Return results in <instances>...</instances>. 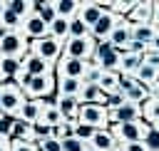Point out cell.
Here are the masks:
<instances>
[{"label":"cell","mask_w":159,"mask_h":151,"mask_svg":"<svg viewBox=\"0 0 159 151\" xmlns=\"http://www.w3.org/2000/svg\"><path fill=\"white\" fill-rule=\"evenodd\" d=\"M25 92L15 84V82H5V84H0V114L2 116H12L15 119V114L20 111V106L25 104Z\"/></svg>","instance_id":"obj_1"},{"label":"cell","mask_w":159,"mask_h":151,"mask_svg":"<svg viewBox=\"0 0 159 151\" xmlns=\"http://www.w3.org/2000/svg\"><path fill=\"white\" fill-rule=\"evenodd\" d=\"M94 47H97V40L92 35H84V37H67L65 45H62V57H75V59H84L89 62L94 57Z\"/></svg>","instance_id":"obj_2"},{"label":"cell","mask_w":159,"mask_h":151,"mask_svg":"<svg viewBox=\"0 0 159 151\" xmlns=\"http://www.w3.org/2000/svg\"><path fill=\"white\" fill-rule=\"evenodd\" d=\"M149 129H152V126L144 124L142 119H139V121H124V124H112V126H109V131H112V136L117 139V144L144 141V136H147Z\"/></svg>","instance_id":"obj_3"},{"label":"cell","mask_w":159,"mask_h":151,"mask_svg":"<svg viewBox=\"0 0 159 151\" xmlns=\"http://www.w3.org/2000/svg\"><path fill=\"white\" fill-rule=\"evenodd\" d=\"M77 121L84 124V126H92L94 131L109 129V116H107V109L102 104H80Z\"/></svg>","instance_id":"obj_4"},{"label":"cell","mask_w":159,"mask_h":151,"mask_svg":"<svg viewBox=\"0 0 159 151\" xmlns=\"http://www.w3.org/2000/svg\"><path fill=\"white\" fill-rule=\"evenodd\" d=\"M119 57H122V52L114 50V47L109 45V40H104V42H97L92 62H94L102 72H119Z\"/></svg>","instance_id":"obj_5"},{"label":"cell","mask_w":159,"mask_h":151,"mask_svg":"<svg viewBox=\"0 0 159 151\" xmlns=\"http://www.w3.org/2000/svg\"><path fill=\"white\" fill-rule=\"evenodd\" d=\"M62 45L65 42H60V40H55V37H45V40H35V42H30V52L32 54H37V57H42V59H47L50 64H57V59L62 57Z\"/></svg>","instance_id":"obj_6"},{"label":"cell","mask_w":159,"mask_h":151,"mask_svg":"<svg viewBox=\"0 0 159 151\" xmlns=\"http://www.w3.org/2000/svg\"><path fill=\"white\" fill-rule=\"evenodd\" d=\"M55 94V74H32L30 84L25 87L27 99H47Z\"/></svg>","instance_id":"obj_7"},{"label":"cell","mask_w":159,"mask_h":151,"mask_svg":"<svg viewBox=\"0 0 159 151\" xmlns=\"http://www.w3.org/2000/svg\"><path fill=\"white\" fill-rule=\"evenodd\" d=\"M27 47H30V42L25 40V35L22 32H7L2 40H0V54L2 57H22L25 52H27Z\"/></svg>","instance_id":"obj_8"},{"label":"cell","mask_w":159,"mask_h":151,"mask_svg":"<svg viewBox=\"0 0 159 151\" xmlns=\"http://www.w3.org/2000/svg\"><path fill=\"white\" fill-rule=\"evenodd\" d=\"M20 32L25 35V40L27 42H35V40H45L47 35H50V25L40 17V15H27L25 20H22V27H20Z\"/></svg>","instance_id":"obj_9"},{"label":"cell","mask_w":159,"mask_h":151,"mask_svg":"<svg viewBox=\"0 0 159 151\" xmlns=\"http://www.w3.org/2000/svg\"><path fill=\"white\" fill-rule=\"evenodd\" d=\"M87 72V62L84 59H75V57H60L55 64V77H72V79H82Z\"/></svg>","instance_id":"obj_10"},{"label":"cell","mask_w":159,"mask_h":151,"mask_svg":"<svg viewBox=\"0 0 159 151\" xmlns=\"http://www.w3.org/2000/svg\"><path fill=\"white\" fill-rule=\"evenodd\" d=\"M119 20H122L119 15H114L112 10H104L102 17L97 20V25L89 30V35H92L97 42H104V40H109V35H112V30L119 25Z\"/></svg>","instance_id":"obj_11"},{"label":"cell","mask_w":159,"mask_h":151,"mask_svg":"<svg viewBox=\"0 0 159 151\" xmlns=\"http://www.w3.org/2000/svg\"><path fill=\"white\" fill-rule=\"evenodd\" d=\"M20 67H22L25 72H30V74H55V64H50L47 59L32 54L30 50L20 57Z\"/></svg>","instance_id":"obj_12"},{"label":"cell","mask_w":159,"mask_h":151,"mask_svg":"<svg viewBox=\"0 0 159 151\" xmlns=\"http://www.w3.org/2000/svg\"><path fill=\"white\" fill-rule=\"evenodd\" d=\"M107 116H109V126L112 124H124V121H139L142 119V106L132 104V101H124L119 109L107 111Z\"/></svg>","instance_id":"obj_13"},{"label":"cell","mask_w":159,"mask_h":151,"mask_svg":"<svg viewBox=\"0 0 159 151\" xmlns=\"http://www.w3.org/2000/svg\"><path fill=\"white\" fill-rule=\"evenodd\" d=\"M129 40H132V22L129 20H119V25L112 30V35H109V45L114 47V50H119V52H124L127 50V45H129Z\"/></svg>","instance_id":"obj_14"},{"label":"cell","mask_w":159,"mask_h":151,"mask_svg":"<svg viewBox=\"0 0 159 151\" xmlns=\"http://www.w3.org/2000/svg\"><path fill=\"white\" fill-rule=\"evenodd\" d=\"M152 15H154V2L152 0H142V2H134L132 12L124 20H129L132 25H149L152 22Z\"/></svg>","instance_id":"obj_15"},{"label":"cell","mask_w":159,"mask_h":151,"mask_svg":"<svg viewBox=\"0 0 159 151\" xmlns=\"http://www.w3.org/2000/svg\"><path fill=\"white\" fill-rule=\"evenodd\" d=\"M42 109H45V101H42V99H25V104L20 106V111L15 114V119L27 121V124H35V121L40 119Z\"/></svg>","instance_id":"obj_16"},{"label":"cell","mask_w":159,"mask_h":151,"mask_svg":"<svg viewBox=\"0 0 159 151\" xmlns=\"http://www.w3.org/2000/svg\"><path fill=\"white\" fill-rule=\"evenodd\" d=\"M102 12H104V10L99 7V2H97V0H87V2H82V5H80L77 17H80V20H82L89 30H92V27L97 25V20L102 17Z\"/></svg>","instance_id":"obj_17"},{"label":"cell","mask_w":159,"mask_h":151,"mask_svg":"<svg viewBox=\"0 0 159 151\" xmlns=\"http://www.w3.org/2000/svg\"><path fill=\"white\" fill-rule=\"evenodd\" d=\"M55 92H57L60 97H80V92H82V79L55 77Z\"/></svg>","instance_id":"obj_18"},{"label":"cell","mask_w":159,"mask_h":151,"mask_svg":"<svg viewBox=\"0 0 159 151\" xmlns=\"http://www.w3.org/2000/svg\"><path fill=\"white\" fill-rule=\"evenodd\" d=\"M10 139L25 141V144H35V141H37V131H35V126H32V124L15 119V121H12V131H10Z\"/></svg>","instance_id":"obj_19"},{"label":"cell","mask_w":159,"mask_h":151,"mask_svg":"<svg viewBox=\"0 0 159 151\" xmlns=\"http://www.w3.org/2000/svg\"><path fill=\"white\" fill-rule=\"evenodd\" d=\"M87 146H92L94 151H114V149H119V144H117V139L112 136L109 129L94 131V136H92V141H89Z\"/></svg>","instance_id":"obj_20"},{"label":"cell","mask_w":159,"mask_h":151,"mask_svg":"<svg viewBox=\"0 0 159 151\" xmlns=\"http://www.w3.org/2000/svg\"><path fill=\"white\" fill-rule=\"evenodd\" d=\"M77 99H80V104H102L104 106L107 94L99 89V84H82V92Z\"/></svg>","instance_id":"obj_21"},{"label":"cell","mask_w":159,"mask_h":151,"mask_svg":"<svg viewBox=\"0 0 159 151\" xmlns=\"http://www.w3.org/2000/svg\"><path fill=\"white\" fill-rule=\"evenodd\" d=\"M142 121L149 124V126H157L159 124V97H149L144 104H142Z\"/></svg>","instance_id":"obj_22"},{"label":"cell","mask_w":159,"mask_h":151,"mask_svg":"<svg viewBox=\"0 0 159 151\" xmlns=\"http://www.w3.org/2000/svg\"><path fill=\"white\" fill-rule=\"evenodd\" d=\"M17 72H20V59L17 57H2L0 54V84L12 82Z\"/></svg>","instance_id":"obj_23"},{"label":"cell","mask_w":159,"mask_h":151,"mask_svg":"<svg viewBox=\"0 0 159 151\" xmlns=\"http://www.w3.org/2000/svg\"><path fill=\"white\" fill-rule=\"evenodd\" d=\"M57 111H60L65 119H77L80 99H77V97H60V94H57Z\"/></svg>","instance_id":"obj_24"},{"label":"cell","mask_w":159,"mask_h":151,"mask_svg":"<svg viewBox=\"0 0 159 151\" xmlns=\"http://www.w3.org/2000/svg\"><path fill=\"white\" fill-rule=\"evenodd\" d=\"M142 62H144V54L122 52V57H119V72H122V74H134V72L139 69Z\"/></svg>","instance_id":"obj_25"},{"label":"cell","mask_w":159,"mask_h":151,"mask_svg":"<svg viewBox=\"0 0 159 151\" xmlns=\"http://www.w3.org/2000/svg\"><path fill=\"white\" fill-rule=\"evenodd\" d=\"M80 5H82L80 0H55V12H57V17L72 20V17H77Z\"/></svg>","instance_id":"obj_26"},{"label":"cell","mask_w":159,"mask_h":151,"mask_svg":"<svg viewBox=\"0 0 159 151\" xmlns=\"http://www.w3.org/2000/svg\"><path fill=\"white\" fill-rule=\"evenodd\" d=\"M50 37L65 42V40L70 37V20H67V17H55V20L50 22Z\"/></svg>","instance_id":"obj_27"},{"label":"cell","mask_w":159,"mask_h":151,"mask_svg":"<svg viewBox=\"0 0 159 151\" xmlns=\"http://www.w3.org/2000/svg\"><path fill=\"white\" fill-rule=\"evenodd\" d=\"M154 35H157V27L152 22L149 25H132V40H137V42H142L147 47H149V42H152Z\"/></svg>","instance_id":"obj_28"},{"label":"cell","mask_w":159,"mask_h":151,"mask_svg":"<svg viewBox=\"0 0 159 151\" xmlns=\"http://www.w3.org/2000/svg\"><path fill=\"white\" fill-rule=\"evenodd\" d=\"M7 7H10L17 17H22V20L35 12V2H32V0H7Z\"/></svg>","instance_id":"obj_29"},{"label":"cell","mask_w":159,"mask_h":151,"mask_svg":"<svg viewBox=\"0 0 159 151\" xmlns=\"http://www.w3.org/2000/svg\"><path fill=\"white\" fill-rule=\"evenodd\" d=\"M99 89H102L104 94L119 92V72H102V79H99Z\"/></svg>","instance_id":"obj_30"},{"label":"cell","mask_w":159,"mask_h":151,"mask_svg":"<svg viewBox=\"0 0 159 151\" xmlns=\"http://www.w3.org/2000/svg\"><path fill=\"white\" fill-rule=\"evenodd\" d=\"M35 15H40L47 25L57 17V12H55V0H45V2H35Z\"/></svg>","instance_id":"obj_31"},{"label":"cell","mask_w":159,"mask_h":151,"mask_svg":"<svg viewBox=\"0 0 159 151\" xmlns=\"http://www.w3.org/2000/svg\"><path fill=\"white\" fill-rule=\"evenodd\" d=\"M35 146H37V151H62V141L55 136H42L35 141Z\"/></svg>","instance_id":"obj_32"},{"label":"cell","mask_w":159,"mask_h":151,"mask_svg":"<svg viewBox=\"0 0 159 151\" xmlns=\"http://www.w3.org/2000/svg\"><path fill=\"white\" fill-rule=\"evenodd\" d=\"M99 79H102V69L89 59V62H87V72H84V77H82V84H99Z\"/></svg>","instance_id":"obj_33"},{"label":"cell","mask_w":159,"mask_h":151,"mask_svg":"<svg viewBox=\"0 0 159 151\" xmlns=\"http://www.w3.org/2000/svg\"><path fill=\"white\" fill-rule=\"evenodd\" d=\"M124 101H127V97H124L122 92H112V94H107V99H104V109H107V111H114V109H119Z\"/></svg>","instance_id":"obj_34"},{"label":"cell","mask_w":159,"mask_h":151,"mask_svg":"<svg viewBox=\"0 0 159 151\" xmlns=\"http://www.w3.org/2000/svg\"><path fill=\"white\" fill-rule=\"evenodd\" d=\"M84 35H89V27L80 17H72L70 20V37H84Z\"/></svg>","instance_id":"obj_35"},{"label":"cell","mask_w":159,"mask_h":151,"mask_svg":"<svg viewBox=\"0 0 159 151\" xmlns=\"http://www.w3.org/2000/svg\"><path fill=\"white\" fill-rule=\"evenodd\" d=\"M144 146H147V151H159V131H157L154 126L147 131V136H144Z\"/></svg>","instance_id":"obj_36"},{"label":"cell","mask_w":159,"mask_h":151,"mask_svg":"<svg viewBox=\"0 0 159 151\" xmlns=\"http://www.w3.org/2000/svg\"><path fill=\"white\" fill-rule=\"evenodd\" d=\"M87 149V144L84 141H80L77 136H72V139H65L62 141V151H84Z\"/></svg>","instance_id":"obj_37"},{"label":"cell","mask_w":159,"mask_h":151,"mask_svg":"<svg viewBox=\"0 0 159 151\" xmlns=\"http://www.w3.org/2000/svg\"><path fill=\"white\" fill-rule=\"evenodd\" d=\"M75 136H77L80 141L89 144V141H92V136H94V129H92V126H84V124H77V131H75Z\"/></svg>","instance_id":"obj_38"},{"label":"cell","mask_w":159,"mask_h":151,"mask_svg":"<svg viewBox=\"0 0 159 151\" xmlns=\"http://www.w3.org/2000/svg\"><path fill=\"white\" fill-rule=\"evenodd\" d=\"M134 84H137L134 74H122V72H119V92H122V94H127Z\"/></svg>","instance_id":"obj_39"},{"label":"cell","mask_w":159,"mask_h":151,"mask_svg":"<svg viewBox=\"0 0 159 151\" xmlns=\"http://www.w3.org/2000/svg\"><path fill=\"white\" fill-rule=\"evenodd\" d=\"M12 116H0V139H10V131H12Z\"/></svg>","instance_id":"obj_40"},{"label":"cell","mask_w":159,"mask_h":151,"mask_svg":"<svg viewBox=\"0 0 159 151\" xmlns=\"http://www.w3.org/2000/svg\"><path fill=\"white\" fill-rule=\"evenodd\" d=\"M10 151H37V146H35V144L17 141V139H10Z\"/></svg>","instance_id":"obj_41"},{"label":"cell","mask_w":159,"mask_h":151,"mask_svg":"<svg viewBox=\"0 0 159 151\" xmlns=\"http://www.w3.org/2000/svg\"><path fill=\"white\" fill-rule=\"evenodd\" d=\"M144 64H149V67L159 69V52H154V50H147V52H144Z\"/></svg>","instance_id":"obj_42"},{"label":"cell","mask_w":159,"mask_h":151,"mask_svg":"<svg viewBox=\"0 0 159 151\" xmlns=\"http://www.w3.org/2000/svg\"><path fill=\"white\" fill-rule=\"evenodd\" d=\"M119 149H122V151H147L144 141H134V144H119Z\"/></svg>","instance_id":"obj_43"},{"label":"cell","mask_w":159,"mask_h":151,"mask_svg":"<svg viewBox=\"0 0 159 151\" xmlns=\"http://www.w3.org/2000/svg\"><path fill=\"white\" fill-rule=\"evenodd\" d=\"M152 25L159 30V2H154V15H152Z\"/></svg>","instance_id":"obj_44"},{"label":"cell","mask_w":159,"mask_h":151,"mask_svg":"<svg viewBox=\"0 0 159 151\" xmlns=\"http://www.w3.org/2000/svg\"><path fill=\"white\" fill-rule=\"evenodd\" d=\"M149 50L159 52V30H157V35H154V37H152V42H149Z\"/></svg>","instance_id":"obj_45"},{"label":"cell","mask_w":159,"mask_h":151,"mask_svg":"<svg viewBox=\"0 0 159 151\" xmlns=\"http://www.w3.org/2000/svg\"><path fill=\"white\" fill-rule=\"evenodd\" d=\"M0 151H10V139H0Z\"/></svg>","instance_id":"obj_46"},{"label":"cell","mask_w":159,"mask_h":151,"mask_svg":"<svg viewBox=\"0 0 159 151\" xmlns=\"http://www.w3.org/2000/svg\"><path fill=\"white\" fill-rule=\"evenodd\" d=\"M7 32H10V30H7V27H5V25H2V22H0V40H2V37H5V35H7Z\"/></svg>","instance_id":"obj_47"},{"label":"cell","mask_w":159,"mask_h":151,"mask_svg":"<svg viewBox=\"0 0 159 151\" xmlns=\"http://www.w3.org/2000/svg\"><path fill=\"white\" fill-rule=\"evenodd\" d=\"M5 7H7V0H0V17H2V12H5Z\"/></svg>","instance_id":"obj_48"},{"label":"cell","mask_w":159,"mask_h":151,"mask_svg":"<svg viewBox=\"0 0 159 151\" xmlns=\"http://www.w3.org/2000/svg\"><path fill=\"white\" fill-rule=\"evenodd\" d=\"M84 151H94V149H92V146H87V149H84Z\"/></svg>","instance_id":"obj_49"},{"label":"cell","mask_w":159,"mask_h":151,"mask_svg":"<svg viewBox=\"0 0 159 151\" xmlns=\"http://www.w3.org/2000/svg\"><path fill=\"white\" fill-rule=\"evenodd\" d=\"M154 129H157V131H159V124H157V126H154Z\"/></svg>","instance_id":"obj_50"},{"label":"cell","mask_w":159,"mask_h":151,"mask_svg":"<svg viewBox=\"0 0 159 151\" xmlns=\"http://www.w3.org/2000/svg\"><path fill=\"white\" fill-rule=\"evenodd\" d=\"M114 151H122V149H114Z\"/></svg>","instance_id":"obj_51"},{"label":"cell","mask_w":159,"mask_h":151,"mask_svg":"<svg viewBox=\"0 0 159 151\" xmlns=\"http://www.w3.org/2000/svg\"><path fill=\"white\" fill-rule=\"evenodd\" d=\"M0 116H2V114H0Z\"/></svg>","instance_id":"obj_52"}]
</instances>
